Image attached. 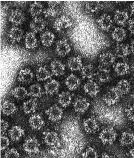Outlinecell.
I'll return each instance as SVG.
<instances>
[{
  "label": "cell",
  "mask_w": 134,
  "mask_h": 158,
  "mask_svg": "<svg viewBox=\"0 0 134 158\" xmlns=\"http://www.w3.org/2000/svg\"><path fill=\"white\" fill-rule=\"evenodd\" d=\"M44 141L47 145L51 147H54L58 144L59 141L57 133L53 131L43 133Z\"/></svg>",
  "instance_id": "cell-19"
},
{
  "label": "cell",
  "mask_w": 134,
  "mask_h": 158,
  "mask_svg": "<svg viewBox=\"0 0 134 158\" xmlns=\"http://www.w3.org/2000/svg\"><path fill=\"white\" fill-rule=\"evenodd\" d=\"M25 44L28 49H34L37 47L38 45L37 40L34 32H28L26 33L25 37Z\"/></svg>",
  "instance_id": "cell-29"
},
{
  "label": "cell",
  "mask_w": 134,
  "mask_h": 158,
  "mask_svg": "<svg viewBox=\"0 0 134 158\" xmlns=\"http://www.w3.org/2000/svg\"><path fill=\"white\" fill-rule=\"evenodd\" d=\"M40 39L44 46L50 47L54 42L55 35L51 31H46L41 35Z\"/></svg>",
  "instance_id": "cell-33"
},
{
  "label": "cell",
  "mask_w": 134,
  "mask_h": 158,
  "mask_svg": "<svg viewBox=\"0 0 134 158\" xmlns=\"http://www.w3.org/2000/svg\"><path fill=\"white\" fill-rule=\"evenodd\" d=\"M129 15L126 11L118 10L115 11L114 15V20L117 24L121 26H124L128 22Z\"/></svg>",
  "instance_id": "cell-17"
},
{
  "label": "cell",
  "mask_w": 134,
  "mask_h": 158,
  "mask_svg": "<svg viewBox=\"0 0 134 158\" xmlns=\"http://www.w3.org/2000/svg\"><path fill=\"white\" fill-rule=\"evenodd\" d=\"M127 117L132 121H134V106H130L126 110Z\"/></svg>",
  "instance_id": "cell-45"
},
{
  "label": "cell",
  "mask_w": 134,
  "mask_h": 158,
  "mask_svg": "<svg viewBox=\"0 0 134 158\" xmlns=\"http://www.w3.org/2000/svg\"><path fill=\"white\" fill-rule=\"evenodd\" d=\"M96 75L98 81L103 83L108 82L111 78L110 70L109 67L103 66L101 64L98 67Z\"/></svg>",
  "instance_id": "cell-7"
},
{
  "label": "cell",
  "mask_w": 134,
  "mask_h": 158,
  "mask_svg": "<svg viewBox=\"0 0 134 158\" xmlns=\"http://www.w3.org/2000/svg\"><path fill=\"white\" fill-rule=\"evenodd\" d=\"M46 22L40 17H35L30 22V28L34 33L42 31L46 26Z\"/></svg>",
  "instance_id": "cell-11"
},
{
  "label": "cell",
  "mask_w": 134,
  "mask_h": 158,
  "mask_svg": "<svg viewBox=\"0 0 134 158\" xmlns=\"http://www.w3.org/2000/svg\"><path fill=\"white\" fill-rule=\"evenodd\" d=\"M102 8L100 2H88L85 4V9L89 12L96 13L99 11Z\"/></svg>",
  "instance_id": "cell-40"
},
{
  "label": "cell",
  "mask_w": 134,
  "mask_h": 158,
  "mask_svg": "<svg viewBox=\"0 0 134 158\" xmlns=\"http://www.w3.org/2000/svg\"><path fill=\"white\" fill-rule=\"evenodd\" d=\"M48 115V119L53 122H57L62 118V109L57 105H54L45 111Z\"/></svg>",
  "instance_id": "cell-5"
},
{
  "label": "cell",
  "mask_w": 134,
  "mask_h": 158,
  "mask_svg": "<svg viewBox=\"0 0 134 158\" xmlns=\"http://www.w3.org/2000/svg\"><path fill=\"white\" fill-rule=\"evenodd\" d=\"M81 71L82 77L84 79H92L96 75L94 67L91 64H87L84 66Z\"/></svg>",
  "instance_id": "cell-35"
},
{
  "label": "cell",
  "mask_w": 134,
  "mask_h": 158,
  "mask_svg": "<svg viewBox=\"0 0 134 158\" xmlns=\"http://www.w3.org/2000/svg\"><path fill=\"white\" fill-rule=\"evenodd\" d=\"M98 155L94 148L89 147L82 154L83 158H97Z\"/></svg>",
  "instance_id": "cell-42"
},
{
  "label": "cell",
  "mask_w": 134,
  "mask_h": 158,
  "mask_svg": "<svg viewBox=\"0 0 134 158\" xmlns=\"http://www.w3.org/2000/svg\"><path fill=\"white\" fill-rule=\"evenodd\" d=\"M56 156V152L54 150H49L47 152L45 158H55Z\"/></svg>",
  "instance_id": "cell-47"
},
{
  "label": "cell",
  "mask_w": 134,
  "mask_h": 158,
  "mask_svg": "<svg viewBox=\"0 0 134 158\" xmlns=\"http://www.w3.org/2000/svg\"><path fill=\"white\" fill-rule=\"evenodd\" d=\"M43 7L41 2H35L30 5L29 12L32 16L38 17L43 11Z\"/></svg>",
  "instance_id": "cell-39"
},
{
  "label": "cell",
  "mask_w": 134,
  "mask_h": 158,
  "mask_svg": "<svg viewBox=\"0 0 134 158\" xmlns=\"http://www.w3.org/2000/svg\"><path fill=\"white\" fill-rule=\"evenodd\" d=\"M128 29L131 33L134 34V19L131 20L129 21Z\"/></svg>",
  "instance_id": "cell-48"
},
{
  "label": "cell",
  "mask_w": 134,
  "mask_h": 158,
  "mask_svg": "<svg viewBox=\"0 0 134 158\" xmlns=\"http://www.w3.org/2000/svg\"><path fill=\"white\" fill-rule=\"evenodd\" d=\"M73 24L71 20L68 16L62 15L58 18L54 22L53 27L54 29L58 31L69 28Z\"/></svg>",
  "instance_id": "cell-6"
},
{
  "label": "cell",
  "mask_w": 134,
  "mask_h": 158,
  "mask_svg": "<svg viewBox=\"0 0 134 158\" xmlns=\"http://www.w3.org/2000/svg\"><path fill=\"white\" fill-rule=\"evenodd\" d=\"M83 126L87 133H93L98 130V123L94 118H89L84 121Z\"/></svg>",
  "instance_id": "cell-18"
},
{
  "label": "cell",
  "mask_w": 134,
  "mask_h": 158,
  "mask_svg": "<svg viewBox=\"0 0 134 158\" xmlns=\"http://www.w3.org/2000/svg\"><path fill=\"white\" fill-rule=\"evenodd\" d=\"M72 102V96L68 92H63L59 94L58 102L64 108L68 107Z\"/></svg>",
  "instance_id": "cell-36"
},
{
  "label": "cell",
  "mask_w": 134,
  "mask_h": 158,
  "mask_svg": "<svg viewBox=\"0 0 134 158\" xmlns=\"http://www.w3.org/2000/svg\"><path fill=\"white\" fill-rule=\"evenodd\" d=\"M24 31L18 27H14L10 30L9 38L13 42H18L23 38Z\"/></svg>",
  "instance_id": "cell-24"
},
{
  "label": "cell",
  "mask_w": 134,
  "mask_h": 158,
  "mask_svg": "<svg viewBox=\"0 0 134 158\" xmlns=\"http://www.w3.org/2000/svg\"><path fill=\"white\" fill-rule=\"evenodd\" d=\"M85 92L89 95L95 97L100 91L99 86L94 81L89 80L84 86Z\"/></svg>",
  "instance_id": "cell-14"
},
{
  "label": "cell",
  "mask_w": 134,
  "mask_h": 158,
  "mask_svg": "<svg viewBox=\"0 0 134 158\" xmlns=\"http://www.w3.org/2000/svg\"><path fill=\"white\" fill-rule=\"evenodd\" d=\"M9 127V124L8 122L6 120L4 119H2L1 121V133H5L8 128Z\"/></svg>",
  "instance_id": "cell-46"
},
{
  "label": "cell",
  "mask_w": 134,
  "mask_h": 158,
  "mask_svg": "<svg viewBox=\"0 0 134 158\" xmlns=\"http://www.w3.org/2000/svg\"><path fill=\"white\" fill-rule=\"evenodd\" d=\"M68 68L72 71L81 70L82 68V62L80 56H73L69 59L67 63Z\"/></svg>",
  "instance_id": "cell-22"
},
{
  "label": "cell",
  "mask_w": 134,
  "mask_h": 158,
  "mask_svg": "<svg viewBox=\"0 0 134 158\" xmlns=\"http://www.w3.org/2000/svg\"><path fill=\"white\" fill-rule=\"evenodd\" d=\"M115 73L119 76H124L128 74L130 68L128 64L125 62H118L114 66Z\"/></svg>",
  "instance_id": "cell-34"
},
{
  "label": "cell",
  "mask_w": 134,
  "mask_h": 158,
  "mask_svg": "<svg viewBox=\"0 0 134 158\" xmlns=\"http://www.w3.org/2000/svg\"><path fill=\"white\" fill-rule=\"evenodd\" d=\"M130 10H131V13L134 15V2L131 4Z\"/></svg>",
  "instance_id": "cell-52"
},
{
  "label": "cell",
  "mask_w": 134,
  "mask_h": 158,
  "mask_svg": "<svg viewBox=\"0 0 134 158\" xmlns=\"http://www.w3.org/2000/svg\"><path fill=\"white\" fill-rule=\"evenodd\" d=\"M34 78L33 72L28 69H22L18 74V80L20 82L23 84H30Z\"/></svg>",
  "instance_id": "cell-15"
},
{
  "label": "cell",
  "mask_w": 134,
  "mask_h": 158,
  "mask_svg": "<svg viewBox=\"0 0 134 158\" xmlns=\"http://www.w3.org/2000/svg\"><path fill=\"white\" fill-rule=\"evenodd\" d=\"M130 46L124 43H120L116 46L115 53L116 56L119 58H124L127 57L130 54Z\"/></svg>",
  "instance_id": "cell-28"
},
{
  "label": "cell",
  "mask_w": 134,
  "mask_h": 158,
  "mask_svg": "<svg viewBox=\"0 0 134 158\" xmlns=\"http://www.w3.org/2000/svg\"><path fill=\"white\" fill-rule=\"evenodd\" d=\"M97 22L101 29L104 31H109L113 26V21L112 18L106 14L100 16L97 19Z\"/></svg>",
  "instance_id": "cell-9"
},
{
  "label": "cell",
  "mask_w": 134,
  "mask_h": 158,
  "mask_svg": "<svg viewBox=\"0 0 134 158\" xmlns=\"http://www.w3.org/2000/svg\"><path fill=\"white\" fill-rule=\"evenodd\" d=\"M1 110L3 114L8 116L15 113L17 110V107L14 103L9 101L6 100L2 103Z\"/></svg>",
  "instance_id": "cell-25"
},
{
  "label": "cell",
  "mask_w": 134,
  "mask_h": 158,
  "mask_svg": "<svg viewBox=\"0 0 134 158\" xmlns=\"http://www.w3.org/2000/svg\"><path fill=\"white\" fill-rule=\"evenodd\" d=\"M121 95L118 92L116 88L113 87L108 90L104 95L103 100L107 105H114L119 102Z\"/></svg>",
  "instance_id": "cell-4"
},
{
  "label": "cell",
  "mask_w": 134,
  "mask_h": 158,
  "mask_svg": "<svg viewBox=\"0 0 134 158\" xmlns=\"http://www.w3.org/2000/svg\"><path fill=\"white\" fill-rule=\"evenodd\" d=\"M38 107V101L36 98H31L25 102L22 105V110L26 114L35 112Z\"/></svg>",
  "instance_id": "cell-20"
},
{
  "label": "cell",
  "mask_w": 134,
  "mask_h": 158,
  "mask_svg": "<svg viewBox=\"0 0 134 158\" xmlns=\"http://www.w3.org/2000/svg\"><path fill=\"white\" fill-rule=\"evenodd\" d=\"M130 50L134 54V39L132 41L130 46Z\"/></svg>",
  "instance_id": "cell-49"
},
{
  "label": "cell",
  "mask_w": 134,
  "mask_h": 158,
  "mask_svg": "<svg viewBox=\"0 0 134 158\" xmlns=\"http://www.w3.org/2000/svg\"><path fill=\"white\" fill-rule=\"evenodd\" d=\"M25 16L22 11L16 9L12 11L10 14L9 20L13 24L18 26L22 24L25 20Z\"/></svg>",
  "instance_id": "cell-8"
},
{
  "label": "cell",
  "mask_w": 134,
  "mask_h": 158,
  "mask_svg": "<svg viewBox=\"0 0 134 158\" xmlns=\"http://www.w3.org/2000/svg\"><path fill=\"white\" fill-rule=\"evenodd\" d=\"M115 88L120 95H125L129 92L131 85L128 81L124 79L120 81Z\"/></svg>",
  "instance_id": "cell-37"
},
{
  "label": "cell",
  "mask_w": 134,
  "mask_h": 158,
  "mask_svg": "<svg viewBox=\"0 0 134 158\" xmlns=\"http://www.w3.org/2000/svg\"><path fill=\"white\" fill-rule=\"evenodd\" d=\"M25 131L19 126H13L9 131V135L10 138L14 142L19 141L24 135Z\"/></svg>",
  "instance_id": "cell-23"
},
{
  "label": "cell",
  "mask_w": 134,
  "mask_h": 158,
  "mask_svg": "<svg viewBox=\"0 0 134 158\" xmlns=\"http://www.w3.org/2000/svg\"><path fill=\"white\" fill-rule=\"evenodd\" d=\"M52 77V74L51 72L45 67H39L36 71V78L39 81H44L51 78Z\"/></svg>",
  "instance_id": "cell-30"
},
{
  "label": "cell",
  "mask_w": 134,
  "mask_h": 158,
  "mask_svg": "<svg viewBox=\"0 0 134 158\" xmlns=\"http://www.w3.org/2000/svg\"><path fill=\"white\" fill-rule=\"evenodd\" d=\"M51 69L53 75L56 77H60L65 73V67L61 61L55 60L51 64Z\"/></svg>",
  "instance_id": "cell-16"
},
{
  "label": "cell",
  "mask_w": 134,
  "mask_h": 158,
  "mask_svg": "<svg viewBox=\"0 0 134 158\" xmlns=\"http://www.w3.org/2000/svg\"><path fill=\"white\" fill-rule=\"evenodd\" d=\"M100 158H113L110 155H108L107 153H104L101 156Z\"/></svg>",
  "instance_id": "cell-51"
},
{
  "label": "cell",
  "mask_w": 134,
  "mask_h": 158,
  "mask_svg": "<svg viewBox=\"0 0 134 158\" xmlns=\"http://www.w3.org/2000/svg\"><path fill=\"white\" fill-rule=\"evenodd\" d=\"M65 84L69 90H75L80 85V81L76 76L73 74L69 75L66 78Z\"/></svg>",
  "instance_id": "cell-21"
},
{
  "label": "cell",
  "mask_w": 134,
  "mask_h": 158,
  "mask_svg": "<svg viewBox=\"0 0 134 158\" xmlns=\"http://www.w3.org/2000/svg\"><path fill=\"white\" fill-rule=\"evenodd\" d=\"M48 7L43 11L46 17H55L61 14L62 11L61 2L58 1L48 2Z\"/></svg>",
  "instance_id": "cell-2"
},
{
  "label": "cell",
  "mask_w": 134,
  "mask_h": 158,
  "mask_svg": "<svg viewBox=\"0 0 134 158\" xmlns=\"http://www.w3.org/2000/svg\"><path fill=\"white\" fill-rule=\"evenodd\" d=\"M60 85L59 82L55 80H52L44 85L46 93L49 95H54L57 93Z\"/></svg>",
  "instance_id": "cell-27"
},
{
  "label": "cell",
  "mask_w": 134,
  "mask_h": 158,
  "mask_svg": "<svg viewBox=\"0 0 134 158\" xmlns=\"http://www.w3.org/2000/svg\"><path fill=\"white\" fill-rule=\"evenodd\" d=\"M117 133L113 128L109 127L103 129L99 135L101 142L105 145H111L116 140Z\"/></svg>",
  "instance_id": "cell-1"
},
{
  "label": "cell",
  "mask_w": 134,
  "mask_h": 158,
  "mask_svg": "<svg viewBox=\"0 0 134 158\" xmlns=\"http://www.w3.org/2000/svg\"><path fill=\"white\" fill-rule=\"evenodd\" d=\"M120 143L123 146H130L134 144V133L129 132L122 133L120 138Z\"/></svg>",
  "instance_id": "cell-32"
},
{
  "label": "cell",
  "mask_w": 134,
  "mask_h": 158,
  "mask_svg": "<svg viewBox=\"0 0 134 158\" xmlns=\"http://www.w3.org/2000/svg\"><path fill=\"white\" fill-rule=\"evenodd\" d=\"M19 154L17 150L15 148H12L6 152L4 158H19Z\"/></svg>",
  "instance_id": "cell-43"
},
{
  "label": "cell",
  "mask_w": 134,
  "mask_h": 158,
  "mask_svg": "<svg viewBox=\"0 0 134 158\" xmlns=\"http://www.w3.org/2000/svg\"><path fill=\"white\" fill-rule=\"evenodd\" d=\"M10 145V140L6 135H2L1 138V151H5L8 148Z\"/></svg>",
  "instance_id": "cell-44"
},
{
  "label": "cell",
  "mask_w": 134,
  "mask_h": 158,
  "mask_svg": "<svg viewBox=\"0 0 134 158\" xmlns=\"http://www.w3.org/2000/svg\"><path fill=\"white\" fill-rule=\"evenodd\" d=\"M71 47L67 40H59L56 44V50L59 56L65 57L71 51Z\"/></svg>",
  "instance_id": "cell-12"
},
{
  "label": "cell",
  "mask_w": 134,
  "mask_h": 158,
  "mask_svg": "<svg viewBox=\"0 0 134 158\" xmlns=\"http://www.w3.org/2000/svg\"><path fill=\"white\" fill-rule=\"evenodd\" d=\"M115 61V55L111 52H103L100 55V64L103 66L109 67L110 65L114 64Z\"/></svg>",
  "instance_id": "cell-26"
},
{
  "label": "cell",
  "mask_w": 134,
  "mask_h": 158,
  "mask_svg": "<svg viewBox=\"0 0 134 158\" xmlns=\"http://www.w3.org/2000/svg\"><path fill=\"white\" fill-rule=\"evenodd\" d=\"M127 33L125 30L122 27H115L111 33V36L115 41L118 42L123 41L126 38Z\"/></svg>",
  "instance_id": "cell-31"
},
{
  "label": "cell",
  "mask_w": 134,
  "mask_h": 158,
  "mask_svg": "<svg viewBox=\"0 0 134 158\" xmlns=\"http://www.w3.org/2000/svg\"><path fill=\"white\" fill-rule=\"evenodd\" d=\"M129 155L131 158H134V147L130 150Z\"/></svg>",
  "instance_id": "cell-50"
},
{
  "label": "cell",
  "mask_w": 134,
  "mask_h": 158,
  "mask_svg": "<svg viewBox=\"0 0 134 158\" xmlns=\"http://www.w3.org/2000/svg\"><path fill=\"white\" fill-rule=\"evenodd\" d=\"M30 125L34 130H40L44 125V121L42 115L35 114L31 115L29 119Z\"/></svg>",
  "instance_id": "cell-13"
},
{
  "label": "cell",
  "mask_w": 134,
  "mask_h": 158,
  "mask_svg": "<svg viewBox=\"0 0 134 158\" xmlns=\"http://www.w3.org/2000/svg\"><path fill=\"white\" fill-rule=\"evenodd\" d=\"M11 94L15 98L18 100L24 99L29 96L28 92L23 87H17L11 91Z\"/></svg>",
  "instance_id": "cell-38"
},
{
  "label": "cell",
  "mask_w": 134,
  "mask_h": 158,
  "mask_svg": "<svg viewBox=\"0 0 134 158\" xmlns=\"http://www.w3.org/2000/svg\"><path fill=\"white\" fill-rule=\"evenodd\" d=\"M26 152L32 155L39 152L40 144L37 139L32 137H28L26 139L23 146Z\"/></svg>",
  "instance_id": "cell-3"
},
{
  "label": "cell",
  "mask_w": 134,
  "mask_h": 158,
  "mask_svg": "<svg viewBox=\"0 0 134 158\" xmlns=\"http://www.w3.org/2000/svg\"><path fill=\"white\" fill-rule=\"evenodd\" d=\"M28 94L30 96L33 98H39L42 94V89L41 86L38 84H34L30 87Z\"/></svg>",
  "instance_id": "cell-41"
},
{
  "label": "cell",
  "mask_w": 134,
  "mask_h": 158,
  "mask_svg": "<svg viewBox=\"0 0 134 158\" xmlns=\"http://www.w3.org/2000/svg\"><path fill=\"white\" fill-rule=\"evenodd\" d=\"M90 103L88 100L84 98L77 99L73 103L75 111L77 113L82 114L86 112L89 108Z\"/></svg>",
  "instance_id": "cell-10"
}]
</instances>
